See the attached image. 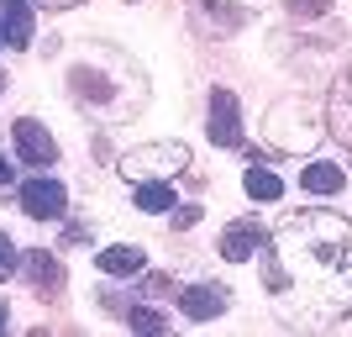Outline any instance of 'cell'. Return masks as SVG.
<instances>
[{
    "label": "cell",
    "instance_id": "6da1fadb",
    "mask_svg": "<svg viewBox=\"0 0 352 337\" xmlns=\"http://www.w3.org/2000/svg\"><path fill=\"white\" fill-rule=\"evenodd\" d=\"M263 290L300 322H337L352 311V221L337 211H294L263 243Z\"/></svg>",
    "mask_w": 352,
    "mask_h": 337
},
{
    "label": "cell",
    "instance_id": "7a4b0ae2",
    "mask_svg": "<svg viewBox=\"0 0 352 337\" xmlns=\"http://www.w3.org/2000/svg\"><path fill=\"white\" fill-rule=\"evenodd\" d=\"M179 169H190V147L184 143H147V147L121 159V174L132 185H142V179H174Z\"/></svg>",
    "mask_w": 352,
    "mask_h": 337
},
{
    "label": "cell",
    "instance_id": "3957f363",
    "mask_svg": "<svg viewBox=\"0 0 352 337\" xmlns=\"http://www.w3.org/2000/svg\"><path fill=\"white\" fill-rule=\"evenodd\" d=\"M210 143L216 147H236L242 143V111H236L232 90H210Z\"/></svg>",
    "mask_w": 352,
    "mask_h": 337
},
{
    "label": "cell",
    "instance_id": "277c9868",
    "mask_svg": "<svg viewBox=\"0 0 352 337\" xmlns=\"http://www.w3.org/2000/svg\"><path fill=\"white\" fill-rule=\"evenodd\" d=\"M16 132V153H21V159L27 163H37V169H47V163L58 159V143H53V132H47L43 121H32V116H21L11 127Z\"/></svg>",
    "mask_w": 352,
    "mask_h": 337
},
{
    "label": "cell",
    "instance_id": "5b68a950",
    "mask_svg": "<svg viewBox=\"0 0 352 337\" xmlns=\"http://www.w3.org/2000/svg\"><path fill=\"white\" fill-rule=\"evenodd\" d=\"M63 205H69V195H63L58 179H27V185H21V211H27V216L53 221V216H63Z\"/></svg>",
    "mask_w": 352,
    "mask_h": 337
},
{
    "label": "cell",
    "instance_id": "8992f818",
    "mask_svg": "<svg viewBox=\"0 0 352 337\" xmlns=\"http://www.w3.org/2000/svg\"><path fill=\"white\" fill-rule=\"evenodd\" d=\"M263 243H268L263 221H232V227L221 232V258L242 264V258H252V253H263Z\"/></svg>",
    "mask_w": 352,
    "mask_h": 337
},
{
    "label": "cell",
    "instance_id": "52a82bcc",
    "mask_svg": "<svg viewBox=\"0 0 352 337\" xmlns=\"http://www.w3.org/2000/svg\"><path fill=\"white\" fill-rule=\"evenodd\" d=\"M326 127L342 147H352V74H342L331 85V101H326Z\"/></svg>",
    "mask_w": 352,
    "mask_h": 337
},
{
    "label": "cell",
    "instance_id": "ba28073f",
    "mask_svg": "<svg viewBox=\"0 0 352 337\" xmlns=\"http://www.w3.org/2000/svg\"><path fill=\"white\" fill-rule=\"evenodd\" d=\"M179 306L190 322H216L221 311H226V290L221 285H190V290L179 295Z\"/></svg>",
    "mask_w": 352,
    "mask_h": 337
},
{
    "label": "cell",
    "instance_id": "9c48e42d",
    "mask_svg": "<svg viewBox=\"0 0 352 337\" xmlns=\"http://www.w3.org/2000/svg\"><path fill=\"white\" fill-rule=\"evenodd\" d=\"M21 274L32 279V285H37V290H58L63 285V264L58 258H53V253H43V248H32V253H21Z\"/></svg>",
    "mask_w": 352,
    "mask_h": 337
},
{
    "label": "cell",
    "instance_id": "30bf717a",
    "mask_svg": "<svg viewBox=\"0 0 352 337\" xmlns=\"http://www.w3.org/2000/svg\"><path fill=\"white\" fill-rule=\"evenodd\" d=\"M142 248H132V243H111V248H100V269L105 274H116V279H126V274H142Z\"/></svg>",
    "mask_w": 352,
    "mask_h": 337
},
{
    "label": "cell",
    "instance_id": "8fae6325",
    "mask_svg": "<svg viewBox=\"0 0 352 337\" xmlns=\"http://www.w3.org/2000/svg\"><path fill=\"white\" fill-rule=\"evenodd\" d=\"M0 32H6V43H16V48H27V43H32V6H27V0H6Z\"/></svg>",
    "mask_w": 352,
    "mask_h": 337
},
{
    "label": "cell",
    "instance_id": "7c38bea8",
    "mask_svg": "<svg viewBox=\"0 0 352 337\" xmlns=\"http://www.w3.org/2000/svg\"><path fill=\"white\" fill-rule=\"evenodd\" d=\"M300 185H305V195H337L342 185H347V174H342L337 163H305Z\"/></svg>",
    "mask_w": 352,
    "mask_h": 337
},
{
    "label": "cell",
    "instance_id": "4fadbf2b",
    "mask_svg": "<svg viewBox=\"0 0 352 337\" xmlns=\"http://www.w3.org/2000/svg\"><path fill=\"white\" fill-rule=\"evenodd\" d=\"M242 190H248L252 201H279V195H284V179L274 174V169H263V163H252L248 174H242Z\"/></svg>",
    "mask_w": 352,
    "mask_h": 337
},
{
    "label": "cell",
    "instance_id": "5bb4252c",
    "mask_svg": "<svg viewBox=\"0 0 352 337\" xmlns=\"http://www.w3.org/2000/svg\"><path fill=\"white\" fill-rule=\"evenodd\" d=\"M137 211H174V185L168 179H142L137 185Z\"/></svg>",
    "mask_w": 352,
    "mask_h": 337
},
{
    "label": "cell",
    "instance_id": "9a60e30c",
    "mask_svg": "<svg viewBox=\"0 0 352 337\" xmlns=\"http://www.w3.org/2000/svg\"><path fill=\"white\" fill-rule=\"evenodd\" d=\"M126 322H132L137 332H168V316H158V311H147V306H137Z\"/></svg>",
    "mask_w": 352,
    "mask_h": 337
},
{
    "label": "cell",
    "instance_id": "2e32d148",
    "mask_svg": "<svg viewBox=\"0 0 352 337\" xmlns=\"http://www.w3.org/2000/svg\"><path fill=\"white\" fill-rule=\"evenodd\" d=\"M16 269H21V258H16V248L6 243V232H0V279H11Z\"/></svg>",
    "mask_w": 352,
    "mask_h": 337
},
{
    "label": "cell",
    "instance_id": "e0dca14e",
    "mask_svg": "<svg viewBox=\"0 0 352 337\" xmlns=\"http://www.w3.org/2000/svg\"><path fill=\"white\" fill-rule=\"evenodd\" d=\"M206 11L216 16V21H226V27H242V11H236V6H221V0H210Z\"/></svg>",
    "mask_w": 352,
    "mask_h": 337
},
{
    "label": "cell",
    "instance_id": "ac0fdd59",
    "mask_svg": "<svg viewBox=\"0 0 352 337\" xmlns=\"http://www.w3.org/2000/svg\"><path fill=\"white\" fill-rule=\"evenodd\" d=\"M200 221V205H174V227H195Z\"/></svg>",
    "mask_w": 352,
    "mask_h": 337
},
{
    "label": "cell",
    "instance_id": "d6986e66",
    "mask_svg": "<svg viewBox=\"0 0 352 337\" xmlns=\"http://www.w3.org/2000/svg\"><path fill=\"white\" fill-rule=\"evenodd\" d=\"M294 11H300V16H321V11H326V0H300Z\"/></svg>",
    "mask_w": 352,
    "mask_h": 337
},
{
    "label": "cell",
    "instance_id": "ffe728a7",
    "mask_svg": "<svg viewBox=\"0 0 352 337\" xmlns=\"http://www.w3.org/2000/svg\"><path fill=\"white\" fill-rule=\"evenodd\" d=\"M6 179H11V163H6V159H0V185H6Z\"/></svg>",
    "mask_w": 352,
    "mask_h": 337
},
{
    "label": "cell",
    "instance_id": "44dd1931",
    "mask_svg": "<svg viewBox=\"0 0 352 337\" xmlns=\"http://www.w3.org/2000/svg\"><path fill=\"white\" fill-rule=\"evenodd\" d=\"M47 6H79V0H47Z\"/></svg>",
    "mask_w": 352,
    "mask_h": 337
},
{
    "label": "cell",
    "instance_id": "7402d4cb",
    "mask_svg": "<svg viewBox=\"0 0 352 337\" xmlns=\"http://www.w3.org/2000/svg\"><path fill=\"white\" fill-rule=\"evenodd\" d=\"M0 327H6V306H0Z\"/></svg>",
    "mask_w": 352,
    "mask_h": 337
},
{
    "label": "cell",
    "instance_id": "603a6c76",
    "mask_svg": "<svg viewBox=\"0 0 352 337\" xmlns=\"http://www.w3.org/2000/svg\"><path fill=\"white\" fill-rule=\"evenodd\" d=\"M0 85H6V74H0Z\"/></svg>",
    "mask_w": 352,
    "mask_h": 337
},
{
    "label": "cell",
    "instance_id": "cb8c5ba5",
    "mask_svg": "<svg viewBox=\"0 0 352 337\" xmlns=\"http://www.w3.org/2000/svg\"><path fill=\"white\" fill-rule=\"evenodd\" d=\"M0 43H6V32H0Z\"/></svg>",
    "mask_w": 352,
    "mask_h": 337
}]
</instances>
